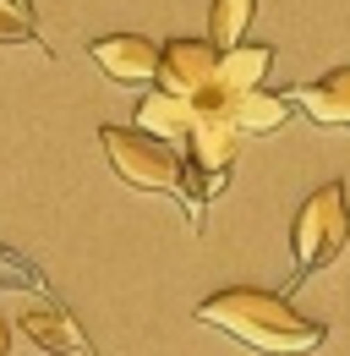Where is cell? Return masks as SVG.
<instances>
[{
  "instance_id": "30bf717a",
  "label": "cell",
  "mask_w": 350,
  "mask_h": 356,
  "mask_svg": "<svg viewBox=\"0 0 350 356\" xmlns=\"http://www.w3.org/2000/svg\"><path fill=\"white\" fill-rule=\"evenodd\" d=\"M137 132L142 137H159V143H186L192 132V104L186 99H170V93H142V104H137Z\"/></svg>"
},
{
  "instance_id": "6da1fadb",
  "label": "cell",
  "mask_w": 350,
  "mask_h": 356,
  "mask_svg": "<svg viewBox=\"0 0 350 356\" xmlns=\"http://www.w3.org/2000/svg\"><path fill=\"white\" fill-rule=\"evenodd\" d=\"M197 318H203L208 329H219V334L241 340L247 351H258V356H312L328 340V329H323L317 318L296 312L290 296L258 291V285L214 291L208 302H197Z\"/></svg>"
},
{
  "instance_id": "5bb4252c",
  "label": "cell",
  "mask_w": 350,
  "mask_h": 356,
  "mask_svg": "<svg viewBox=\"0 0 350 356\" xmlns=\"http://www.w3.org/2000/svg\"><path fill=\"white\" fill-rule=\"evenodd\" d=\"M0 258H11V252H6V247H0Z\"/></svg>"
},
{
  "instance_id": "7a4b0ae2",
  "label": "cell",
  "mask_w": 350,
  "mask_h": 356,
  "mask_svg": "<svg viewBox=\"0 0 350 356\" xmlns=\"http://www.w3.org/2000/svg\"><path fill=\"white\" fill-rule=\"evenodd\" d=\"M290 247H296V285L312 280L317 268H328L350 247V203H345V181H323L290 225Z\"/></svg>"
},
{
  "instance_id": "8992f818",
  "label": "cell",
  "mask_w": 350,
  "mask_h": 356,
  "mask_svg": "<svg viewBox=\"0 0 350 356\" xmlns=\"http://www.w3.org/2000/svg\"><path fill=\"white\" fill-rule=\"evenodd\" d=\"M17 329L49 356H93L83 323H77L66 307H55V302H28V307L17 312Z\"/></svg>"
},
{
  "instance_id": "4fadbf2b",
  "label": "cell",
  "mask_w": 350,
  "mask_h": 356,
  "mask_svg": "<svg viewBox=\"0 0 350 356\" xmlns=\"http://www.w3.org/2000/svg\"><path fill=\"white\" fill-rule=\"evenodd\" d=\"M0 356H11V323L0 318Z\"/></svg>"
},
{
  "instance_id": "8fae6325",
  "label": "cell",
  "mask_w": 350,
  "mask_h": 356,
  "mask_svg": "<svg viewBox=\"0 0 350 356\" xmlns=\"http://www.w3.org/2000/svg\"><path fill=\"white\" fill-rule=\"evenodd\" d=\"M252 11H258V0H214V6H208V44H214L219 55H224V49H241Z\"/></svg>"
},
{
  "instance_id": "ba28073f",
  "label": "cell",
  "mask_w": 350,
  "mask_h": 356,
  "mask_svg": "<svg viewBox=\"0 0 350 356\" xmlns=\"http://www.w3.org/2000/svg\"><path fill=\"white\" fill-rule=\"evenodd\" d=\"M268 66H274V49L268 44H241V49H224L214 66V88L224 99H241V93H258L262 77H268Z\"/></svg>"
},
{
  "instance_id": "277c9868",
  "label": "cell",
  "mask_w": 350,
  "mask_h": 356,
  "mask_svg": "<svg viewBox=\"0 0 350 356\" xmlns=\"http://www.w3.org/2000/svg\"><path fill=\"white\" fill-rule=\"evenodd\" d=\"M214 66H219V49L208 39H170V44H159L153 88L192 104V99H203V93L214 88Z\"/></svg>"
},
{
  "instance_id": "7c38bea8",
  "label": "cell",
  "mask_w": 350,
  "mask_h": 356,
  "mask_svg": "<svg viewBox=\"0 0 350 356\" xmlns=\"http://www.w3.org/2000/svg\"><path fill=\"white\" fill-rule=\"evenodd\" d=\"M0 49H44L28 0H0ZM49 55V49H44Z\"/></svg>"
},
{
  "instance_id": "3957f363",
  "label": "cell",
  "mask_w": 350,
  "mask_h": 356,
  "mask_svg": "<svg viewBox=\"0 0 350 356\" xmlns=\"http://www.w3.org/2000/svg\"><path fill=\"white\" fill-rule=\"evenodd\" d=\"M99 143H104V154H110L115 176L126 181V186L181 197V186H186V159L175 154L170 143L142 137L137 127H99Z\"/></svg>"
},
{
  "instance_id": "5b68a950",
  "label": "cell",
  "mask_w": 350,
  "mask_h": 356,
  "mask_svg": "<svg viewBox=\"0 0 350 356\" xmlns=\"http://www.w3.org/2000/svg\"><path fill=\"white\" fill-rule=\"evenodd\" d=\"M88 55L110 83H126V88L153 83V72H159V44L142 39V33H104V39L88 44Z\"/></svg>"
},
{
  "instance_id": "52a82bcc",
  "label": "cell",
  "mask_w": 350,
  "mask_h": 356,
  "mask_svg": "<svg viewBox=\"0 0 350 356\" xmlns=\"http://www.w3.org/2000/svg\"><path fill=\"white\" fill-rule=\"evenodd\" d=\"M290 104L306 110L317 127H345L350 132V66H334L328 77H317L306 88H290Z\"/></svg>"
},
{
  "instance_id": "9c48e42d",
  "label": "cell",
  "mask_w": 350,
  "mask_h": 356,
  "mask_svg": "<svg viewBox=\"0 0 350 356\" xmlns=\"http://www.w3.org/2000/svg\"><path fill=\"white\" fill-rule=\"evenodd\" d=\"M290 93H241V99H230V121H235V132L241 137H262V132H279L285 121H290Z\"/></svg>"
}]
</instances>
